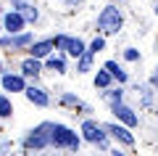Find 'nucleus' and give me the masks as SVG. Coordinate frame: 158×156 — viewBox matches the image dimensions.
<instances>
[{"instance_id":"nucleus-19","label":"nucleus","mask_w":158,"mask_h":156,"mask_svg":"<svg viewBox=\"0 0 158 156\" xmlns=\"http://www.w3.org/2000/svg\"><path fill=\"white\" fill-rule=\"evenodd\" d=\"M106 100H108V103H121V90H108Z\"/></svg>"},{"instance_id":"nucleus-22","label":"nucleus","mask_w":158,"mask_h":156,"mask_svg":"<svg viewBox=\"0 0 158 156\" xmlns=\"http://www.w3.org/2000/svg\"><path fill=\"white\" fill-rule=\"evenodd\" d=\"M124 56L129 58V61H137V50H132V48H129V50H127V53H124Z\"/></svg>"},{"instance_id":"nucleus-10","label":"nucleus","mask_w":158,"mask_h":156,"mask_svg":"<svg viewBox=\"0 0 158 156\" xmlns=\"http://www.w3.org/2000/svg\"><path fill=\"white\" fill-rule=\"evenodd\" d=\"M21 72L27 74V77H37V74L42 72V64L37 61V56H32V58H27V61L21 64Z\"/></svg>"},{"instance_id":"nucleus-2","label":"nucleus","mask_w":158,"mask_h":156,"mask_svg":"<svg viewBox=\"0 0 158 156\" xmlns=\"http://www.w3.org/2000/svg\"><path fill=\"white\" fill-rule=\"evenodd\" d=\"M50 140L61 148H79V138L63 124H50Z\"/></svg>"},{"instance_id":"nucleus-14","label":"nucleus","mask_w":158,"mask_h":156,"mask_svg":"<svg viewBox=\"0 0 158 156\" xmlns=\"http://www.w3.org/2000/svg\"><path fill=\"white\" fill-rule=\"evenodd\" d=\"M90 66H92V50H85L79 56V72H90Z\"/></svg>"},{"instance_id":"nucleus-7","label":"nucleus","mask_w":158,"mask_h":156,"mask_svg":"<svg viewBox=\"0 0 158 156\" xmlns=\"http://www.w3.org/2000/svg\"><path fill=\"white\" fill-rule=\"evenodd\" d=\"M24 21H27L24 13H8V16H6V29H8L11 34H16V32H21Z\"/></svg>"},{"instance_id":"nucleus-8","label":"nucleus","mask_w":158,"mask_h":156,"mask_svg":"<svg viewBox=\"0 0 158 156\" xmlns=\"http://www.w3.org/2000/svg\"><path fill=\"white\" fill-rule=\"evenodd\" d=\"M56 48V40H45V42H34L32 45V56H37V58H45V56H50V50Z\"/></svg>"},{"instance_id":"nucleus-20","label":"nucleus","mask_w":158,"mask_h":156,"mask_svg":"<svg viewBox=\"0 0 158 156\" xmlns=\"http://www.w3.org/2000/svg\"><path fill=\"white\" fill-rule=\"evenodd\" d=\"M103 48H106V40H103V37H95V40H92V45H90L92 53H100Z\"/></svg>"},{"instance_id":"nucleus-5","label":"nucleus","mask_w":158,"mask_h":156,"mask_svg":"<svg viewBox=\"0 0 158 156\" xmlns=\"http://www.w3.org/2000/svg\"><path fill=\"white\" fill-rule=\"evenodd\" d=\"M113 114H116V117L121 119V122H127L129 127H135V124L140 122V119L135 117V111H132V109H127L124 103H113Z\"/></svg>"},{"instance_id":"nucleus-9","label":"nucleus","mask_w":158,"mask_h":156,"mask_svg":"<svg viewBox=\"0 0 158 156\" xmlns=\"http://www.w3.org/2000/svg\"><path fill=\"white\" fill-rule=\"evenodd\" d=\"M24 93H27V98L32 100V103H37V106H48V103H50V98H48L40 87H27Z\"/></svg>"},{"instance_id":"nucleus-6","label":"nucleus","mask_w":158,"mask_h":156,"mask_svg":"<svg viewBox=\"0 0 158 156\" xmlns=\"http://www.w3.org/2000/svg\"><path fill=\"white\" fill-rule=\"evenodd\" d=\"M106 132H111L113 138H118L121 143H127V145H132V143H135L132 132H129V130H124V127H118V124H106Z\"/></svg>"},{"instance_id":"nucleus-4","label":"nucleus","mask_w":158,"mask_h":156,"mask_svg":"<svg viewBox=\"0 0 158 156\" xmlns=\"http://www.w3.org/2000/svg\"><path fill=\"white\" fill-rule=\"evenodd\" d=\"M56 45L58 48H66V53L74 56V58H79L82 53H85V42H82V40H71V37H63V34L56 37Z\"/></svg>"},{"instance_id":"nucleus-21","label":"nucleus","mask_w":158,"mask_h":156,"mask_svg":"<svg viewBox=\"0 0 158 156\" xmlns=\"http://www.w3.org/2000/svg\"><path fill=\"white\" fill-rule=\"evenodd\" d=\"M63 103H66V106H79V100L74 98V95H63Z\"/></svg>"},{"instance_id":"nucleus-16","label":"nucleus","mask_w":158,"mask_h":156,"mask_svg":"<svg viewBox=\"0 0 158 156\" xmlns=\"http://www.w3.org/2000/svg\"><path fill=\"white\" fill-rule=\"evenodd\" d=\"M111 77H113V74L108 72V69H106V72H98L95 85H98V87H108V85H111Z\"/></svg>"},{"instance_id":"nucleus-13","label":"nucleus","mask_w":158,"mask_h":156,"mask_svg":"<svg viewBox=\"0 0 158 156\" xmlns=\"http://www.w3.org/2000/svg\"><path fill=\"white\" fill-rule=\"evenodd\" d=\"M48 69H50V72H58V74H63V72H66V64H63V58H56V56H50V58H48Z\"/></svg>"},{"instance_id":"nucleus-11","label":"nucleus","mask_w":158,"mask_h":156,"mask_svg":"<svg viewBox=\"0 0 158 156\" xmlns=\"http://www.w3.org/2000/svg\"><path fill=\"white\" fill-rule=\"evenodd\" d=\"M3 87H6V90H13V93L27 90V87H24V79L16 77V74H6V77H3Z\"/></svg>"},{"instance_id":"nucleus-15","label":"nucleus","mask_w":158,"mask_h":156,"mask_svg":"<svg viewBox=\"0 0 158 156\" xmlns=\"http://www.w3.org/2000/svg\"><path fill=\"white\" fill-rule=\"evenodd\" d=\"M106 69H108V72H111L113 77L118 79V82H127V72H121V69H118V64H113V61H108V64H106Z\"/></svg>"},{"instance_id":"nucleus-17","label":"nucleus","mask_w":158,"mask_h":156,"mask_svg":"<svg viewBox=\"0 0 158 156\" xmlns=\"http://www.w3.org/2000/svg\"><path fill=\"white\" fill-rule=\"evenodd\" d=\"M13 109H11V100L6 98V95H0V117H11Z\"/></svg>"},{"instance_id":"nucleus-18","label":"nucleus","mask_w":158,"mask_h":156,"mask_svg":"<svg viewBox=\"0 0 158 156\" xmlns=\"http://www.w3.org/2000/svg\"><path fill=\"white\" fill-rule=\"evenodd\" d=\"M32 42V34H19V37L11 40V45H16V48H21V45H29Z\"/></svg>"},{"instance_id":"nucleus-1","label":"nucleus","mask_w":158,"mask_h":156,"mask_svg":"<svg viewBox=\"0 0 158 156\" xmlns=\"http://www.w3.org/2000/svg\"><path fill=\"white\" fill-rule=\"evenodd\" d=\"M121 24H124V19H121V13H118V8H113V6L103 8V13L98 16V27H100L103 32H108V34L118 32V29H121Z\"/></svg>"},{"instance_id":"nucleus-12","label":"nucleus","mask_w":158,"mask_h":156,"mask_svg":"<svg viewBox=\"0 0 158 156\" xmlns=\"http://www.w3.org/2000/svg\"><path fill=\"white\" fill-rule=\"evenodd\" d=\"M13 3L21 8V13H24V19H27V21H37V11H34L32 6H27V3H21V0H13Z\"/></svg>"},{"instance_id":"nucleus-3","label":"nucleus","mask_w":158,"mask_h":156,"mask_svg":"<svg viewBox=\"0 0 158 156\" xmlns=\"http://www.w3.org/2000/svg\"><path fill=\"white\" fill-rule=\"evenodd\" d=\"M106 127H100V124H95V122H85L82 124V135H85L90 143H98L100 148H106Z\"/></svg>"}]
</instances>
